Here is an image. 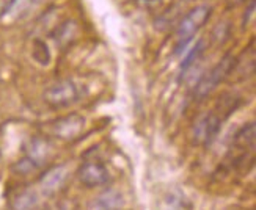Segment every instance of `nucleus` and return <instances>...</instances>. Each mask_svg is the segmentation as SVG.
I'll use <instances>...</instances> for the list:
<instances>
[{
  "instance_id": "obj_1",
  "label": "nucleus",
  "mask_w": 256,
  "mask_h": 210,
  "mask_svg": "<svg viewBox=\"0 0 256 210\" xmlns=\"http://www.w3.org/2000/svg\"><path fill=\"white\" fill-rule=\"evenodd\" d=\"M209 16H210V8L208 5H198L192 8L181 19L176 28V39H178L176 52H181L187 46V42L194 38L195 33L206 24Z\"/></svg>"
},
{
  "instance_id": "obj_2",
  "label": "nucleus",
  "mask_w": 256,
  "mask_h": 210,
  "mask_svg": "<svg viewBox=\"0 0 256 210\" xmlns=\"http://www.w3.org/2000/svg\"><path fill=\"white\" fill-rule=\"evenodd\" d=\"M236 66V57L234 55H225L212 69H210L206 75L202 77V80L198 82L196 88H195V97L196 99H203L206 97L209 93H212L216 88L218 86L220 82H224L226 79V75L234 69Z\"/></svg>"
},
{
  "instance_id": "obj_3",
  "label": "nucleus",
  "mask_w": 256,
  "mask_h": 210,
  "mask_svg": "<svg viewBox=\"0 0 256 210\" xmlns=\"http://www.w3.org/2000/svg\"><path fill=\"white\" fill-rule=\"evenodd\" d=\"M79 97H80L79 86L76 85L74 80H70V79L54 83L44 91V102L50 105L52 108L70 107L71 104L79 101Z\"/></svg>"
},
{
  "instance_id": "obj_4",
  "label": "nucleus",
  "mask_w": 256,
  "mask_h": 210,
  "mask_svg": "<svg viewBox=\"0 0 256 210\" xmlns=\"http://www.w3.org/2000/svg\"><path fill=\"white\" fill-rule=\"evenodd\" d=\"M52 135L60 140L70 141L79 137L85 129V118L79 113H71L55 119L52 126Z\"/></svg>"
},
{
  "instance_id": "obj_5",
  "label": "nucleus",
  "mask_w": 256,
  "mask_h": 210,
  "mask_svg": "<svg viewBox=\"0 0 256 210\" xmlns=\"http://www.w3.org/2000/svg\"><path fill=\"white\" fill-rule=\"evenodd\" d=\"M222 119L216 113H206L202 116L194 127V141L196 145H210L220 132Z\"/></svg>"
},
{
  "instance_id": "obj_6",
  "label": "nucleus",
  "mask_w": 256,
  "mask_h": 210,
  "mask_svg": "<svg viewBox=\"0 0 256 210\" xmlns=\"http://www.w3.org/2000/svg\"><path fill=\"white\" fill-rule=\"evenodd\" d=\"M79 181L88 187V189H94V187L106 185L110 181V171L106 168V165L99 162H86L79 168Z\"/></svg>"
},
{
  "instance_id": "obj_7",
  "label": "nucleus",
  "mask_w": 256,
  "mask_h": 210,
  "mask_svg": "<svg viewBox=\"0 0 256 210\" xmlns=\"http://www.w3.org/2000/svg\"><path fill=\"white\" fill-rule=\"evenodd\" d=\"M66 178H68V170L64 167H54L49 171H46L40 179V189L41 193L50 196L54 193H57L63 184L66 182Z\"/></svg>"
},
{
  "instance_id": "obj_8",
  "label": "nucleus",
  "mask_w": 256,
  "mask_h": 210,
  "mask_svg": "<svg viewBox=\"0 0 256 210\" xmlns=\"http://www.w3.org/2000/svg\"><path fill=\"white\" fill-rule=\"evenodd\" d=\"M52 154L50 145L42 138H32L27 146V157L36 165L41 167L44 162H48Z\"/></svg>"
},
{
  "instance_id": "obj_9",
  "label": "nucleus",
  "mask_w": 256,
  "mask_h": 210,
  "mask_svg": "<svg viewBox=\"0 0 256 210\" xmlns=\"http://www.w3.org/2000/svg\"><path fill=\"white\" fill-rule=\"evenodd\" d=\"M124 206V198L116 190H106L93 201L90 210H120Z\"/></svg>"
},
{
  "instance_id": "obj_10",
  "label": "nucleus",
  "mask_w": 256,
  "mask_h": 210,
  "mask_svg": "<svg viewBox=\"0 0 256 210\" xmlns=\"http://www.w3.org/2000/svg\"><path fill=\"white\" fill-rule=\"evenodd\" d=\"M234 145L242 149H254V124H246L234 135Z\"/></svg>"
},
{
  "instance_id": "obj_11",
  "label": "nucleus",
  "mask_w": 256,
  "mask_h": 210,
  "mask_svg": "<svg viewBox=\"0 0 256 210\" xmlns=\"http://www.w3.org/2000/svg\"><path fill=\"white\" fill-rule=\"evenodd\" d=\"M162 210H190V204L181 192H170L165 196Z\"/></svg>"
},
{
  "instance_id": "obj_12",
  "label": "nucleus",
  "mask_w": 256,
  "mask_h": 210,
  "mask_svg": "<svg viewBox=\"0 0 256 210\" xmlns=\"http://www.w3.org/2000/svg\"><path fill=\"white\" fill-rule=\"evenodd\" d=\"M77 33V25L76 22L72 20H66L63 22L62 25L57 27V30H55L54 33V39L57 41V44H62V46H64L66 42H70Z\"/></svg>"
},
{
  "instance_id": "obj_13",
  "label": "nucleus",
  "mask_w": 256,
  "mask_h": 210,
  "mask_svg": "<svg viewBox=\"0 0 256 210\" xmlns=\"http://www.w3.org/2000/svg\"><path fill=\"white\" fill-rule=\"evenodd\" d=\"M32 57H33V60H35L41 66H48L50 63L49 47H48V44L44 42L42 39H40V38L33 39V44H32Z\"/></svg>"
},
{
  "instance_id": "obj_14",
  "label": "nucleus",
  "mask_w": 256,
  "mask_h": 210,
  "mask_svg": "<svg viewBox=\"0 0 256 210\" xmlns=\"http://www.w3.org/2000/svg\"><path fill=\"white\" fill-rule=\"evenodd\" d=\"M36 203H38L36 193L32 192V190H27L24 193H20L14 200L13 210H33L36 206Z\"/></svg>"
},
{
  "instance_id": "obj_15",
  "label": "nucleus",
  "mask_w": 256,
  "mask_h": 210,
  "mask_svg": "<svg viewBox=\"0 0 256 210\" xmlns=\"http://www.w3.org/2000/svg\"><path fill=\"white\" fill-rule=\"evenodd\" d=\"M203 50H204V42H203V39H200L195 46L188 50V53L186 55V58L182 60V63H181V74H186L188 69H190V66L198 60V57L200 55L203 53Z\"/></svg>"
},
{
  "instance_id": "obj_16",
  "label": "nucleus",
  "mask_w": 256,
  "mask_h": 210,
  "mask_svg": "<svg viewBox=\"0 0 256 210\" xmlns=\"http://www.w3.org/2000/svg\"><path fill=\"white\" fill-rule=\"evenodd\" d=\"M38 167L35 163H33L28 157H24L22 160H19L16 165H14V171L16 173H19V174H27V173H32L33 170H36Z\"/></svg>"
},
{
  "instance_id": "obj_17",
  "label": "nucleus",
  "mask_w": 256,
  "mask_h": 210,
  "mask_svg": "<svg viewBox=\"0 0 256 210\" xmlns=\"http://www.w3.org/2000/svg\"><path fill=\"white\" fill-rule=\"evenodd\" d=\"M16 2L18 0H0V17L6 16L16 6Z\"/></svg>"
},
{
  "instance_id": "obj_18",
  "label": "nucleus",
  "mask_w": 256,
  "mask_h": 210,
  "mask_svg": "<svg viewBox=\"0 0 256 210\" xmlns=\"http://www.w3.org/2000/svg\"><path fill=\"white\" fill-rule=\"evenodd\" d=\"M254 5H256L254 0H250V2H248V8L246 9V14H244V25H247L250 17H253V14H254Z\"/></svg>"
},
{
  "instance_id": "obj_19",
  "label": "nucleus",
  "mask_w": 256,
  "mask_h": 210,
  "mask_svg": "<svg viewBox=\"0 0 256 210\" xmlns=\"http://www.w3.org/2000/svg\"><path fill=\"white\" fill-rule=\"evenodd\" d=\"M231 2H234V0H231ZM236 2H239V0H236Z\"/></svg>"
},
{
  "instance_id": "obj_20",
  "label": "nucleus",
  "mask_w": 256,
  "mask_h": 210,
  "mask_svg": "<svg viewBox=\"0 0 256 210\" xmlns=\"http://www.w3.org/2000/svg\"><path fill=\"white\" fill-rule=\"evenodd\" d=\"M0 159H2V154H0Z\"/></svg>"
}]
</instances>
